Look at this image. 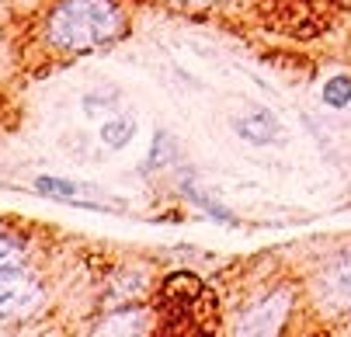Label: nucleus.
<instances>
[{"mask_svg": "<svg viewBox=\"0 0 351 337\" xmlns=\"http://www.w3.org/2000/svg\"><path fill=\"white\" fill-rule=\"evenodd\" d=\"M125 14L115 0H60L45 18V38L60 53H94L119 38Z\"/></svg>", "mask_w": 351, "mask_h": 337, "instance_id": "obj_1", "label": "nucleus"}, {"mask_svg": "<svg viewBox=\"0 0 351 337\" xmlns=\"http://www.w3.org/2000/svg\"><path fill=\"white\" fill-rule=\"evenodd\" d=\"M42 299H45L42 285L25 268H18V264H4V268H0V316H4V320L35 313Z\"/></svg>", "mask_w": 351, "mask_h": 337, "instance_id": "obj_2", "label": "nucleus"}, {"mask_svg": "<svg viewBox=\"0 0 351 337\" xmlns=\"http://www.w3.org/2000/svg\"><path fill=\"white\" fill-rule=\"evenodd\" d=\"M35 191L45 199H56V202H66V205H77V209H105V205H119L112 202L105 191H97L94 184H84V181H66V177H49L42 174L35 181Z\"/></svg>", "mask_w": 351, "mask_h": 337, "instance_id": "obj_3", "label": "nucleus"}, {"mask_svg": "<svg viewBox=\"0 0 351 337\" xmlns=\"http://www.w3.org/2000/svg\"><path fill=\"white\" fill-rule=\"evenodd\" d=\"M164 306L171 313V320H188L191 316V306L206 296V285L198 282L191 271H178L164 282Z\"/></svg>", "mask_w": 351, "mask_h": 337, "instance_id": "obj_4", "label": "nucleus"}, {"mask_svg": "<svg viewBox=\"0 0 351 337\" xmlns=\"http://www.w3.org/2000/svg\"><path fill=\"white\" fill-rule=\"evenodd\" d=\"M285 313H289V296H268L265 303H258L254 310H247L237 320V330L240 334H271V330H278Z\"/></svg>", "mask_w": 351, "mask_h": 337, "instance_id": "obj_5", "label": "nucleus"}, {"mask_svg": "<svg viewBox=\"0 0 351 337\" xmlns=\"http://www.w3.org/2000/svg\"><path fill=\"white\" fill-rule=\"evenodd\" d=\"M237 132H240V139L254 142V147H268V142L275 147V142L285 139L282 122L271 112H265V108H254V112H247L243 118H237Z\"/></svg>", "mask_w": 351, "mask_h": 337, "instance_id": "obj_6", "label": "nucleus"}, {"mask_svg": "<svg viewBox=\"0 0 351 337\" xmlns=\"http://www.w3.org/2000/svg\"><path fill=\"white\" fill-rule=\"evenodd\" d=\"M320 285H324L327 303H334L337 310H351V251L327 268Z\"/></svg>", "mask_w": 351, "mask_h": 337, "instance_id": "obj_7", "label": "nucleus"}, {"mask_svg": "<svg viewBox=\"0 0 351 337\" xmlns=\"http://www.w3.org/2000/svg\"><path fill=\"white\" fill-rule=\"evenodd\" d=\"M132 136H136V118H129V115H122V118H108V122L101 125V142H105L108 150H122V147H129Z\"/></svg>", "mask_w": 351, "mask_h": 337, "instance_id": "obj_8", "label": "nucleus"}, {"mask_svg": "<svg viewBox=\"0 0 351 337\" xmlns=\"http://www.w3.org/2000/svg\"><path fill=\"white\" fill-rule=\"evenodd\" d=\"M181 191H184V195H188L195 205H202L213 219H219V223H226V226H237V216H230V209H223L216 199H209V195H206V191H198L191 181H184V184H181Z\"/></svg>", "mask_w": 351, "mask_h": 337, "instance_id": "obj_9", "label": "nucleus"}, {"mask_svg": "<svg viewBox=\"0 0 351 337\" xmlns=\"http://www.w3.org/2000/svg\"><path fill=\"white\" fill-rule=\"evenodd\" d=\"M324 101L330 105V108H348L351 105V77L348 73H334L327 84H324Z\"/></svg>", "mask_w": 351, "mask_h": 337, "instance_id": "obj_10", "label": "nucleus"}, {"mask_svg": "<svg viewBox=\"0 0 351 337\" xmlns=\"http://www.w3.org/2000/svg\"><path fill=\"white\" fill-rule=\"evenodd\" d=\"M174 157H178V142L160 129L157 136H154V150H149V164H146V171H160V167H167V164H174Z\"/></svg>", "mask_w": 351, "mask_h": 337, "instance_id": "obj_11", "label": "nucleus"}, {"mask_svg": "<svg viewBox=\"0 0 351 337\" xmlns=\"http://www.w3.org/2000/svg\"><path fill=\"white\" fill-rule=\"evenodd\" d=\"M25 258V240L8 233V229H0V268L4 264H18Z\"/></svg>", "mask_w": 351, "mask_h": 337, "instance_id": "obj_12", "label": "nucleus"}, {"mask_svg": "<svg viewBox=\"0 0 351 337\" xmlns=\"http://www.w3.org/2000/svg\"><path fill=\"white\" fill-rule=\"evenodd\" d=\"M97 330H105V334H125V330H132V334H139L143 330V313H119V316L105 320Z\"/></svg>", "mask_w": 351, "mask_h": 337, "instance_id": "obj_13", "label": "nucleus"}, {"mask_svg": "<svg viewBox=\"0 0 351 337\" xmlns=\"http://www.w3.org/2000/svg\"><path fill=\"white\" fill-rule=\"evenodd\" d=\"M184 4H219V0H184Z\"/></svg>", "mask_w": 351, "mask_h": 337, "instance_id": "obj_14", "label": "nucleus"}]
</instances>
